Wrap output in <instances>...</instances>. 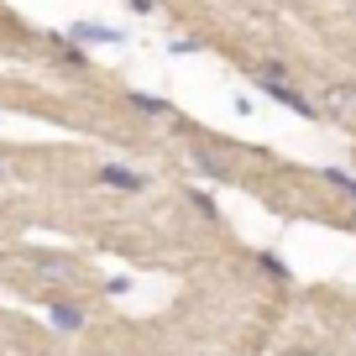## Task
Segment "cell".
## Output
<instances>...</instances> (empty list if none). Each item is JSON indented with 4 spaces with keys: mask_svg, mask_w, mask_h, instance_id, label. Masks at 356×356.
I'll use <instances>...</instances> for the list:
<instances>
[{
    "mask_svg": "<svg viewBox=\"0 0 356 356\" xmlns=\"http://www.w3.org/2000/svg\"><path fill=\"white\" fill-rule=\"evenodd\" d=\"M121 105H126V111H136V115H147V121H173V105H168L163 95H142V89H126Z\"/></svg>",
    "mask_w": 356,
    "mask_h": 356,
    "instance_id": "277c9868",
    "label": "cell"
},
{
    "mask_svg": "<svg viewBox=\"0 0 356 356\" xmlns=\"http://www.w3.org/2000/svg\"><path fill=\"white\" fill-rule=\"evenodd\" d=\"M325 178H330L341 194H351V200H356V178H351V173H341V168H325Z\"/></svg>",
    "mask_w": 356,
    "mask_h": 356,
    "instance_id": "30bf717a",
    "label": "cell"
},
{
    "mask_svg": "<svg viewBox=\"0 0 356 356\" xmlns=\"http://www.w3.org/2000/svg\"><path fill=\"white\" fill-rule=\"evenodd\" d=\"M53 58H58V63H68V68H84L89 63V53L79 42H68V37H53Z\"/></svg>",
    "mask_w": 356,
    "mask_h": 356,
    "instance_id": "ba28073f",
    "label": "cell"
},
{
    "mask_svg": "<svg viewBox=\"0 0 356 356\" xmlns=\"http://www.w3.org/2000/svg\"><path fill=\"white\" fill-rule=\"evenodd\" d=\"M95 178H100L105 189H121V194H142V189H152V178L136 173L131 163H100V168H95Z\"/></svg>",
    "mask_w": 356,
    "mask_h": 356,
    "instance_id": "7a4b0ae2",
    "label": "cell"
},
{
    "mask_svg": "<svg viewBox=\"0 0 356 356\" xmlns=\"http://www.w3.org/2000/svg\"><path fill=\"white\" fill-rule=\"evenodd\" d=\"M6 178H11V163H6V157H0V184H6Z\"/></svg>",
    "mask_w": 356,
    "mask_h": 356,
    "instance_id": "7c38bea8",
    "label": "cell"
},
{
    "mask_svg": "<svg viewBox=\"0 0 356 356\" xmlns=\"http://www.w3.org/2000/svg\"><path fill=\"white\" fill-rule=\"evenodd\" d=\"M37 267V278H47V283H68L74 278V262H53V257H42V262H32Z\"/></svg>",
    "mask_w": 356,
    "mask_h": 356,
    "instance_id": "9c48e42d",
    "label": "cell"
},
{
    "mask_svg": "<svg viewBox=\"0 0 356 356\" xmlns=\"http://www.w3.org/2000/svg\"><path fill=\"white\" fill-rule=\"evenodd\" d=\"M152 6H157V0H131V11H136V16H152Z\"/></svg>",
    "mask_w": 356,
    "mask_h": 356,
    "instance_id": "8fae6325",
    "label": "cell"
},
{
    "mask_svg": "<svg viewBox=\"0 0 356 356\" xmlns=\"http://www.w3.org/2000/svg\"><path fill=\"white\" fill-rule=\"evenodd\" d=\"M257 89H262L267 100H278V105H289L293 115H320V105L304 95L299 84L289 79V68L283 63H257Z\"/></svg>",
    "mask_w": 356,
    "mask_h": 356,
    "instance_id": "6da1fadb",
    "label": "cell"
},
{
    "mask_svg": "<svg viewBox=\"0 0 356 356\" xmlns=\"http://www.w3.org/2000/svg\"><path fill=\"white\" fill-rule=\"evenodd\" d=\"M68 42H79V47H84V42L121 47V42H126V32H121V26H105V22H74V26H68Z\"/></svg>",
    "mask_w": 356,
    "mask_h": 356,
    "instance_id": "3957f363",
    "label": "cell"
},
{
    "mask_svg": "<svg viewBox=\"0 0 356 356\" xmlns=\"http://www.w3.org/2000/svg\"><path fill=\"white\" fill-rule=\"evenodd\" d=\"M189 168L204 173V178H231V163L220 152H210V147H189Z\"/></svg>",
    "mask_w": 356,
    "mask_h": 356,
    "instance_id": "5b68a950",
    "label": "cell"
},
{
    "mask_svg": "<svg viewBox=\"0 0 356 356\" xmlns=\"http://www.w3.org/2000/svg\"><path fill=\"white\" fill-rule=\"evenodd\" d=\"M47 314H53V325H58V330H84V309H79V304L53 299V304H47Z\"/></svg>",
    "mask_w": 356,
    "mask_h": 356,
    "instance_id": "52a82bcc",
    "label": "cell"
},
{
    "mask_svg": "<svg viewBox=\"0 0 356 356\" xmlns=\"http://www.w3.org/2000/svg\"><path fill=\"white\" fill-rule=\"evenodd\" d=\"M325 111L341 115V121H356V84H335V89H325Z\"/></svg>",
    "mask_w": 356,
    "mask_h": 356,
    "instance_id": "8992f818",
    "label": "cell"
}]
</instances>
